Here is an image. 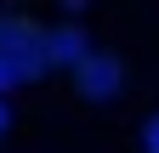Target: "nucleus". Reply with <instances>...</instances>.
<instances>
[{
    "mask_svg": "<svg viewBox=\"0 0 159 153\" xmlns=\"http://www.w3.org/2000/svg\"><path fill=\"white\" fill-rule=\"evenodd\" d=\"M0 68H11V80H34L46 68V40L34 23H17V17L0 23Z\"/></svg>",
    "mask_w": 159,
    "mask_h": 153,
    "instance_id": "f257e3e1",
    "label": "nucleus"
},
{
    "mask_svg": "<svg viewBox=\"0 0 159 153\" xmlns=\"http://www.w3.org/2000/svg\"><path fill=\"white\" fill-rule=\"evenodd\" d=\"M114 80H119V68L108 63V57H91V63H80V85H85L91 97H102V91H114Z\"/></svg>",
    "mask_w": 159,
    "mask_h": 153,
    "instance_id": "f03ea898",
    "label": "nucleus"
},
{
    "mask_svg": "<svg viewBox=\"0 0 159 153\" xmlns=\"http://www.w3.org/2000/svg\"><path fill=\"white\" fill-rule=\"evenodd\" d=\"M142 153H159V113L142 125Z\"/></svg>",
    "mask_w": 159,
    "mask_h": 153,
    "instance_id": "7ed1b4c3",
    "label": "nucleus"
}]
</instances>
